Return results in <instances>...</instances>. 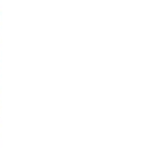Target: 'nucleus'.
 <instances>
[]
</instances>
